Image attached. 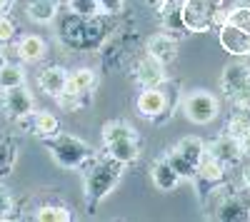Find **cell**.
Returning a JSON list of instances; mask_svg holds the SVG:
<instances>
[{"mask_svg":"<svg viewBox=\"0 0 250 222\" xmlns=\"http://www.w3.org/2000/svg\"><path fill=\"white\" fill-rule=\"evenodd\" d=\"M123 172H125V165L110 155L95 157L93 163L83 167V175H85V205L90 212H95V207L118 187Z\"/></svg>","mask_w":250,"mask_h":222,"instance_id":"cell-1","label":"cell"},{"mask_svg":"<svg viewBox=\"0 0 250 222\" xmlns=\"http://www.w3.org/2000/svg\"><path fill=\"white\" fill-rule=\"evenodd\" d=\"M135 105H138V112L143 117H148L153 125H165L180 105V85L175 80L165 77L155 88H143Z\"/></svg>","mask_w":250,"mask_h":222,"instance_id":"cell-2","label":"cell"},{"mask_svg":"<svg viewBox=\"0 0 250 222\" xmlns=\"http://www.w3.org/2000/svg\"><path fill=\"white\" fill-rule=\"evenodd\" d=\"M40 140H43L50 157L55 160V165H60L62 170H83L98 157L90 143H85V140H80L75 135H68V132H55V135L40 137Z\"/></svg>","mask_w":250,"mask_h":222,"instance_id":"cell-3","label":"cell"},{"mask_svg":"<svg viewBox=\"0 0 250 222\" xmlns=\"http://www.w3.org/2000/svg\"><path fill=\"white\" fill-rule=\"evenodd\" d=\"M58 37L65 43L68 48H75V50H90L100 43V28L95 25L93 18H80V15H68L60 20V30H58Z\"/></svg>","mask_w":250,"mask_h":222,"instance_id":"cell-4","label":"cell"},{"mask_svg":"<svg viewBox=\"0 0 250 222\" xmlns=\"http://www.w3.org/2000/svg\"><path fill=\"white\" fill-rule=\"evenodd\" d=\"M223 0H183V23L188 33H208L220 25Z\"/></svg>","mask_w":250,"mask_h":222,"instance_id":"cell-5","label":"cell"},{"mask_svg":"<svg viewBox=\"0 0 250 222\" xmlns=\"http://www.w3.org/2000/svg\"><path fill=\"white\" fill-rule=\"evenodd\" d=\"M220 90L233 103V108H250V65L230 63L220 75Z\"/></svg>","mask_w":250,"mask_h":222,"instance_id":"cell-6","label":"cell"},{"mask_svg":"<svg viewBox=\"0 0 250 222\" xmlns=\"http://www.w3.org/2000/svg\"><path fill=\"white\" fill-rule=\"evenodd\" d=\"M183 112H185V117L190 120V123H195V125H208V123H213V120L218 117L220 103H218V97H215L213 92L198 88V90L188 92V95L183 97Z\"/></svg>","mask_w":250,"mask_h":222,"instance_id":"cell-7","label":"cell"},{"mask_svg":"<svg viewBox=\"0 0 250 222\" xmlns=\"http://www.w3.org/2000/svg\"><path fill=\"white\" fill-rule=\"evenodd\" d=\"M35 110V97L25 85H15L3 90V115L13 123H18L20 117H25Z\"/></svg>","mask_w":250,"mask_h":222,"instance_id":"cell-8","label":"cell"},{"mask_svg":"<svg viewBox=\"0 0 250 222\" xmlns=\"http://www.w3.org/2000/svg\"><path fill=\"white\" fill-rule=\"evenodd\" d=\"M165 77H168L165 65L160 63V60H155L153 55H148V53L133 63V80L140 88H155V85L163 83Z\"/></svg>","mask_w":250,"mask_h":222,"instance_id":"cell-9","label":"cell"},{"mask_svg":"<svg viewBox=\"0 0 250 222\" xmlns=\"http://www.w3.org/2000/svg\"><path fill=\"white\" fill-rule=\"evenodd\" d=\"M208 155L210 157H215L220 165H225V167H235L240 160L245 157V152H243V145H240V140L238 137H233V135H220V137H215L210 145H208Z\"/></svg>","mask_w":250,"mask_h":222,"instance_id":"cell-10","label":"cell"},{"mask_svg":"<svg viewBox=\"0 0 250 222\" xmlns=\"http://www.w3.org/2000/svg\"><path fill=\"white\" fill-rule=\"evenodd\" d=\"M18 128H23V132H30V135H38V137H48V135H55L60 132V123L58 117L48 110H40V112H30L25 117L18 120Z\"/></svg>","mask_w":250,"mask_h":222,"instance_id":"cell-11","label":"cell"},{"mask_svg":"<svg viewBox=\"0 0 250 222\" xmlns=\"http://www.w3.org/2000/svg\"><path fill=\"white\" fill-rule=\"evenodd\" d=\"M218 37H220L223 50H228L230 55H235V57H248L250 55V35L245 30L233 28V25H228V23H223V20H220Z\"/></svg>","mask_w":250,"mask_h":222,"instance_id":"cell-12","label":"cell"},{"mask_svg":"<svg viewBox=\"0 0 250 222\" xmlns=\"http://www.w3.org/2000/svg\"><path fill=\"white\" fill-rule=\"evenodd\" d=\"M158 10H160V25L165 33H170L173 37L188 35V28L183 23V0H165Z\"/></svg>","mask_w":250,"mask_h":222,"instance_id":"cell-13","label":"cell"},{"mask_svg":"<svg viewBox=\"0 0 250 222\" xmlns=\"http://www.w3.org/2000/svg\"><path fill=\"white\" fill-rule=\"evenodd\" d=\"M145 53L153 55L155 60H160L163 65H168L178 57V37H173L170 33H158V35L148 37Z\"/></svg>","mask_w":250,"mask_h":222,"instance_id":"cell-14","label":"cell"},{"mask_svg":"<svg viewBox=\"0 0 250 222\" xmlns=\"http://www.w3.org/2000/svg\"><path fill=\"white\" fill-rule=\"evenodd\" d=\"M140 135H130V137H120V140H113V143L105 145V155L115 157L118 163L123 165H130L138 160L140 155Z\"/></svg>","mask_w":250,"mask_h":222,"instance_id":"cell-15","label":"cell"},{"mask_svg":"<svg viewBox=\"0 0 250 222\" xmlns=\"http://www.w3.org/2000/svg\"><path fill=\"white\" fill-rule=\"evenodd\" d=\"M150 175H153V185H155L160 192H173V190L180 185V175L173 170V165H170L165 157L155 160Z\"/></svg>","mask_w":250,"mask_h":222,"instance_id":"cell-16","label":"cell"},{"mask_svg":"<svg viewBox=\"0 0 250 222\" xmlns=\"http://www.w3.org/2000/svg\"><path fill=\"white\" fill-rule=\"evenodd\" d=\"M38 83H40V90H43L45 95L58 97L62 90H65L68 73H65V68H60V65H50V68H45L43 73L38 75Z\"/></svg>","mask_w":250,"mask_h":222,"instance_id":"cell-17","label":"cell"},{"mask_svg":"<svg viewBox=\"0 0 250 222\" xmlns=\"http://www.w3.org/2000/svg\"><path fill=\"white\" fill-rule=\"evenodd\" d=\"M15 50H18V55H20L23 63H40V60L45 57V53H48V45H45V40L40 35H23Z\"/></svg>","mask_w":250,"mask_h":222,"instance_id":"cell-18","label":"cell"},{"mask_svg":"<svg viewBox=\"0 0 250 222\" xmlns=\"http://www.w3.org/2000/svg\"><path fill=\"white\" fill-rule=\"evenodd\" d=\"M25 13H28V18L33 20V23L48 25L58 15V0H28Z\"/></svg>","mask_w":250,"mask_h":222,"instance_id":"cell-19","label":"cell"},{"mask_svg":"<svg viewBox=\"0 0 250 222\" xmlns=\"http://www.w3.org/2000/svg\"><path fill=\"white\" fill-rule=\"evenodd\" d=\"M18 160V140L10 135H0V177H8Z\"/></svg>","mask_w":250,"mask_h":222,"instance_id":"cell-20","label":"cell"},{"mask_svg":"<svg viewBox=\"0 0 250 222\" xmlns=\"http://www.w3.org/2000/svg\"><path fill=\"white\" fill-rule=\"evenodd\" d=\"M58 105L60 110H68V112H78L83 108H88L93 103V90H85V92H70V90H62L58 97Z\"/></svg>","mask_w":250,"mask_h":222,"instance_id":"cell-21","label":"cell"},{"mask_svg":"<svg viewBox=\"0 0 250 222\" xmlns=\"http://www.w3.org/2000/svg\"><path fill=\"white\" fill-rule=\"evenodd\" d=\"M98 83V77L90 68H78L73 73H68V83H65V90L70 92H85V90H93Z\"/></svg>","mask_w":250,"mask_h":222,"instance_id":"cell-22","label":"cell"},{"mask_svg":"<svg viewBox=\"0 0 250 222\" xmlns=\"http://www.w3.org/2000/svg\"><path fill=\"white\" fill-rule=\"evenodd\" d=\"M175 150H178L180 155H185L193 165H198L200 160L205 157V152H208V145L203 143L200 137H193V135H190V137H183L180 143L175 145Z\"/></svg>","mask_w":250,"mask_h":222,"instance_id":"cell-23","label":"cell"},{"mask_svg":"<svg viewBox=\"0 0 250 222\" xmlns=\"http://www.w3.org/2000/svg\"><path fill=\"white\" fill-rule=\"evenodd\" d=\"M15 85H25V68L18 63H3L0 65V90Z\"/></svg>","mask_w":250,"mask_h":222,"instance_id":"cell-24","label":"cell"},{"mask_svg":"<svg viewBox=\"0 0 250 222\" xmlns=\"http://www.w3.org/2000/svg\"><path fill=\"white\" fill-rule=\"evenodd\" d=\"M228 135L233 137H243L248 130H250V108H233V115L228 120Z\"/></svg>","mask_w":250,"mask_h":222,"instance_id":"cell-25","label":"cell"},{"mask_svg":"<svg viewBox=\"0 0 250 222\" xmlns=\"http://www.w3.org/2000/svg\"><path fill=\"white\" fill-rule=\"evenodd\" d=\"M130 135H138L135 128L125 120H110V123L103 125V143H113V140H120V137H130Z\"/></svg>","mask_w":250,"mask_h":222,"instance_id":"cell-26","label":"cell"},{"mask_svg":"<svg viewBox=\"0 0 250 222\" xmlns=\"http://www.w3.org/2000/svg\"><path fill=\"white\" fill-rule=\"evenodd\" d=\"M35 220L38 222H70L73 212L65 205H43V207H38Z\"/></svg>","mask_w":250,"mask_h":222,"instance_id":"cell-27","label":"cell"},{"mask_svg":"<svg viewBox=\"0 0 250 222\" xmlns=\"http://www.w3.org/2000/svg\"><path fill=\"white\" fill-rule=\"evenodd\" d=\"M165 160H168V163L173 165V170L180 175V180H193L195 177V170H198V165H193L190 160H188L185 155H180L175 148L165 155Z\"/></svg>","mask_w":250,"mask_h":222,"instance_id":"cell-28","label":"cell"},{"mask_svg":"<svg viewBox=\"0 0 250 222\" xmlns=\"http://www.w3.org/2000/svg\"><path fill=\"white\" fill-rule=\"evenodd\" d=\"M223 23L233 25V28H240L250 35V5H235L230 8L225 15H223Z\"/></svg>","mask_w":250,"mask_h":222,"instance_id":"cell-29","label":"cell"},{"mask_svg":"<svg viewBox=\"0 0 250 222\" xmlns=\"http://www.w3.org/2000/svg\"><path fill=\"white\" fill-rule=\"evenodd\" d=\"M68 10L80 18H95L100 13L98 0H68Z\"/></svg>","mask_w":250,"mask_h":222,"instance_id":"cell-30","label":"cell"},{"mask_svg":"<svg viewBox=\"0 0 250 222\" xmlns=\"http://www.w3.org/2000/svg\"><path fill=\"white\" fill-rule=\"evenodd\" d=\"M15 212V200L5 185H0V220H5Z\"/></svg>","mask_w":250,"mask_h":222,"instance_id":"cell-31","label":"cell"},{"mask_svg":"<svg viewBox=\"0 0 250 222\" xmlns=\"http://www.w3.org/2000/svg\"><path fill=\"white\" fill-rule=\"evenodd\" d=\"M13 35H15V23L8 15H0V45L13 40Z\"/></svg>","mask_w":250,"mask_h":222,"instance_id":"cell-32","label":"cell"},{"mask_svg":"<svg viewBox=\"0 0 250 222\" xmlns=\"http://www.w3.org/2000/svg\"><path fill=\"white\" fill-rule=\"evenodd\" d=\"M98 5H100V13H105V15H118L125 5V0H98Z\"/></svg>","mask_w":250,"mask_h":222,"instance_id":"cell-33","label":"cell"},{"mask_svg":"<svg viewBox=\"0 0 250 222\" xmlns=\"http://www.w3.org/2000/svg\"><path fill=\"white\" fill-rule=\"evenodd\" d=\"M240 145H243V152H245V155L250 157V130H248V132H245V135L240 137Z\"/></svg>","mask_w":250,"mask_h":222,"instance_id":"cell-34","label":"cell"},{"mask_svg":"<svg viewBox=\"0 0 250 222\" xmlns=\"http://www.w3.org/2000/svg\"><path fill=\"white\" fill-rule=\"evenodd\" d=\"M13 5H15V0H0V15H8Z\"/></svg>","mask_w":250,"mask_h":222,"instance_id":"cell-35","label":"cell"},{"mask_svg":"<svg viewBox=\"0 0 250 222\" xmlns=\"http://www.w3.org/2000/svg\"><path fill=\"white\" fill-rule=\"evenodd\" d=\"M243 185H245V190L250 192V165L243 170Z\"/></svg>","mask_w":250,"mask_h":222,"instance_id":"cell-36","label":"cell"},{"mask_svg":"<svg viewBox=\"0 0 250 222\" xmlns=\"http://www.w3.org/2000/svg\"><path fill=\"white\" fill-rule=\"evenodd\" d=\"M145 3H148L150 8H160V5L165 3V0H145Z\"/></svg>","mask_w":250,"mask_h":222,"instance_id":"cell-37","label":"cell"},{"mask_svg":"<svg viewBox=\"0 0 250 222\" xmlns=\"http://www.w3.org/2000/svg\"><path fill=\"white\" fill-rule=\"evenodd\" d=\"M3 63H8V60H5V55H3V50H0V65H3Z\"/></svg>","mask_w":250,"mask_h":222,"instance_id":"cell-38","label":"cell"}]
</instances>
